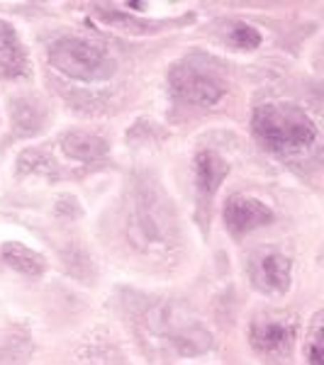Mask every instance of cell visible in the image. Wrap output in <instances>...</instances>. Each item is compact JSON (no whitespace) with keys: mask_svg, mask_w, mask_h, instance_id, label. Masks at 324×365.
<instances>
[{"mask_svg":"<svg viewBox=\"0 0 324 365\" xmlns=\"http://www.w3.org/2000/svg\"><path fill=\"white\" fill-rule=\"evenodd\" d=\"M178 227L168 197L154 180L137 178L127 195V237L141 253H166Z\"/></svg>","mask_w":324,"mask_h":365,"instance_id":"cell-1","label":"cell"},{"mask_svg":"<svg viewBox=\"0 0 324 365\" xmlns=\"http://www.w3.org/2000/svg\"><path fill=\"white\" fill-rule=\"evenodd\" d=\"M256 139L273 154H303L317 141V125L298 105L270 103L254 113Z\"/></svg>","mask_w":324,"mask_h":365,"instance_id":"cell-2","label":"cell"},{"mask_svg":"<svg viewBox=\"0 0 324 365\" xmlns=\"http://www.w3.org/2000/svg\"><path fill=\"white\" fill-rule=\"evenodd\" d=\"M144 327L151 336L178 356H200L210 351L212 334L186 307L173 302H154L144 312Z\"/></svg>","mask_w":324,"mask_h":365,"instance_id":"cell-3","label":"cell"},{"mask_svg":"<svg viewBox=\"0 0 324 365\" xmlns=\"http://www.w3.org/2000/svg\"><path fill=\"white\" fill-rule=\"evenodd\" d=\"M49 63L74 81L96 83L115 73V58L98 44L79 37H59L49 44Z\"/></svg>","mask_w":324,"mask_h":365,"instance_id":"cell-4","label":"cell"},{"mask_svg":"<svg viewBox=\"0 0 324 365\" xmlns=\"http://www.w3.org/2000/svg\"><path fill=\"white\" fill-rule=\"evenodd\" d=\"M168 88L178 100L198 108H212L217 105L227 93V86L220 76L196 66V63H178L168 76Z\"/></svg>","mask_w":324,"mask_h":365,"instance_id":"cell-5","label":"cell"},{"mask_svg":"<svg viewBox=\"0 0 324 365\" xmlns=\"http://www.w3.org/2000/svg\"><path fill=\"white\" fill-rule=\"evenodd\" d=\"M273 222V210L266 202L256 197L234 195L225 205V225L234 237H241L246 232H254L258 227H266Z\"/></svg>","mask_w":324,"mask_h":365,"instance_id":"cell-6","label":"cell"},{"mask_svg":"<svg viewBox=\"0 0 324 365\" xmlns=\"http://www.w3.org/2000/svg\"><path fill=\"white\" fill-rule=\"evenodd\" d=\"M254 282L263 292H285L290 287V258L278 251H268L254 261Z\"/></svg>","mask_w":324,"mask_h":365,"instance_id":"cell-7","label":"cell"},{"mask_svg":"<svg viewBox=\"0 0 324 365\" xmlns=\"http://www.w3.org/2000/svg\"><path fill=\"white\" fill-rule=\"evenodd\" d=\"M227 178V163L225 158L215 151H200L196 156V187L198 195L208 200L215 195V190Z\"/></svg>","mask_w":324,"mask_h":365,"instance_id":"cell-8","label":"cell"},{"mask_svg":"<svg viewBox=\"0 0 324 365\" xmlns=\"http://www.w3.org/2000/svg\"><path fill=\"white\" fill-rule=\"evenodd\" d=\"M293 336H295V329L293 324L285 322H254L251 324V346L256 351H280L285 346H290Z\"/></svg>","mask_w":324,"mask_h":365,"instance_id":"cell-9","label":"cell"},{"mask_svg":"<svg viewBox=\"0 0 324 365\" xmlns=\"http://www.w3.org/2000/svg\"><path fill=\"white\" fill-rule=\"evenodd\" d=\"M61 149L69 158L76 161H100V158L108 156V141L98 134H88V132H71L61 139Z\"/></svg>","mask_w":324,"mask_h":365,"instance_id":"cell-10","label":"cell"},{"mask_svg":"<svg viewBox=\"0 0 324 365\" xmlns=\"http://www.w3.org/2000/svg\"><path fill=\"white\" fill-rule=\"evenodd\" d=\"M27 61H25V51L22 44L17 39L15 29L5 22H0V73L15 78V76L25 73Z\"/></svg>","mask_w":324,"mask_h":365,"instance_id":"cell-11","label":"cell"},{"mask_svg":"<svg viewBox=\"0 0 324 365\" xmlns=\"http://www.w3.org/2000/svg\"><path fill=\"white\" fill-rule=\"evenodd\" d=\"M3 261L22 275H34V278H37V275L44 273V258L39 256L37 251L20 244V241H8V244H3Z\"/></svg>","mask_w":324,"mask_h":365,"instance_id":"cell-12","label":"cell"},{"mask_svg":"<svg viewBox=\"0 0 324 365\" xmlns=\"http://www.w3.org/2000/svg\"><path fill=\"white\" fill-rule=\"evenodd\" d=\"M44 110L39 108L37 100H15L13 103V122L20 134L37 132L42 127Z\"/></svg>","mask_w":324,"mask_h":365,"instance_id":"cell-13","label":"cell"},{"mask_svg":"<svg viewBox=\"0 0 324 365\" xmlns=\"http://www.w3.org/2000/svg\"><path fill=\"white\" fill-rule=\"evenodd\" d=\"M229 42L237 46V49L251 51L256 46H261L263 37L256 27L246 25V22H237V25H232V29H229Z\"/></svg>","mask_w":324,"mask_h":365,"instance_id":"cell-14","label":"cell"},{"mask_svg":"<svg viewBox=\"0 0 324 365\" xmlns=\"http://www.w3.org/2000/svg\"><path fill=\"white\" fill-rule=\"evenodd\" d=\"M305 356H308L310 365H322V329L315 327V334H312L310 344L305 346Z\"/></svg>","mask_w":324,"mask_h":365,"instance_id":"cell-15","label":"cell"}]
</instances>
